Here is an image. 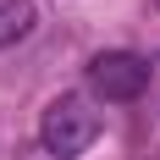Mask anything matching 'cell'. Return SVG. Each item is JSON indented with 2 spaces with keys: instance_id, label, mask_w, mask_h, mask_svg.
Here are the masks:
<instances>
[{
  "instance_id": "obj_4",
  "label": "cell",
  "mask_w": 160,
  "mask_h": 160,
  "mask_svg": "<svg viewBox=\"0 0 160 160\" xmlns=\"http://www.w3.org/2000/svg\"><path fill=\"white\" fill-rule=\"evenodd\" d=\"M155 6H160V0H155Z\"/></svg>"
},
{
  "instance_id": "obj_3",
  "label": "cell",
  "mask_w": 160,
  "mask_h": 160,
  "mask_svg": "<svg viewBox=\"0 0 160 160\" xmlns=\"http://www.w3.org/2000/svg\"><path fill=\"white\" fill-rule=\"evenodd\" d=\"M33 22H39L33 0H0V50L22 44V39L33 33Z\"/></svg>"
},
{
  "instance_id": "obj_2",
  "label": "cell",
  "mask_w": 160,
  "mask_h": 160,
  "mask_svg": "<svg viewBox=\"0 0 160 160\" xmlns=\"http://www.w3.org/2000/svg\"><path fill=\"white\" fill-rule=\"evenodd\" d=\"M149 88V61L132 55V50H105L88 61V94L111 99V105H132V99Z\"/></svg>"
},
{
  "instance_id": "obj_1",
  "label": "cell",
  "mask_w": 160,
  "mask_h": 160,
  "mask_svg": "<svg viewBox=\"0 0 160 160\" xmlns=\"http://www.w3.org/2000/svg\"><path fill=\"white\" fill-rule=\"evenodd\" d=\"M94 138H99V111L83 94H61V99L44 105V116H39V144L55 160H78Z\"/></svg>"
}]
</instances>
